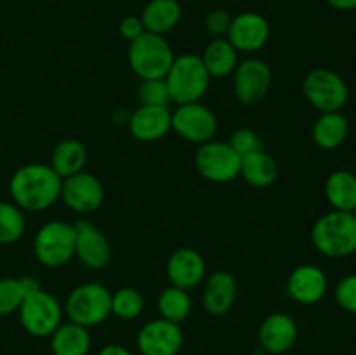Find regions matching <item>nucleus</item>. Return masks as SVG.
Returning a JSON list of instances; mask_svg holds the SVG:
<instances>
[{"label": "nucleus", "instance_id": "nucleus-1", "mask_svg": "<svg viewBox=\"0 0 356 355\" xmlns=\"http://www.w3.org/2000/svg\"><path fill=\"white\" fill-rule=\"evenodd\" d=\"M63 178L49 164H26L13 174L9 191L21 211H45L61 197Z\"/></svg>", "mask_w": 356, "mask_h": 355}, {"label": "nucleus", "instance_id": "nucleus-2", "mask_svg": "<svg viewBox=\"0 0 356 355\" xmlns=\"http://www.w3.org/2000/svg\"><path fill=\"white\" fill-rule=\"evenodd\" d=\"M312 242L327 258H346L356 253V212L329 211L312 230Z\"/></svg>", "mask_w": 356, "mask_h": 355}, {"label": "nucleus", "instance_id": "nucleus-3", "mask_svg": "<svg viewBox=\"0 0 356 355\" xmlns=\"http://www.w3.org/2000/svg\"><path fill=\"white\" fill-rule=\"evenodd\" d=\"M170 103H197L205 96L211 84V75L204 61L197 54H181L174 58L172 66L165 75Z\"/></svg>", "mask_w": 356, "mask_h": 355}, {"label": "nucleus", "instance_id": "nucleus-4", "mask_svg": "<svg viewBox=\"0 0 356 355\" xmlns=\"http://www.w3.org/2000/svg\"><path fill=\"white\" fill-rule=\"evenodd\" d=\"M174 58L172 47L163 35L145 31L129 44V66L141 80L165 79Z\"/></svg>", "mask_w": 356, "mask_h": 355}, {"label": "nucleus", "instance_id": "nucleus-5", "mask_svg": "<svg viewBox=\"0 0 356 355\" xmlns=\"http://www.w3.org/2000/svg\"><path fill=\"white\" fill-rule=\"evenodd\" d=\"M70 322L83 327L99 326L111 313V292L99 282H87L73 289L66 298Z\"/></svg>", "mask_w": 356, "mask_h": 355}, {"label": "nucleus", "instance_id": "nucleus-6", "mask_svg": "<svg viewBox=\"0 0 356 355\" xmlns=\"http://www.w3.org/2000/svg\"><path fill=\"white\" fill-rule=\"evenodd\" d=\"M306 101L320 113L341 111L350 97V89L343 77L329 68H313L302 80Z\"/></svg>", "mask_w": 356, "mask_h": 355}, {"label": "nucleus", "instance_id": "nucleus-7", "mask_svg": "<svg viewBox=\"0 0 356 355\" xmlns=\"http://www.w3.org/2000/svg\"><path fill=\"white\" fill-rule=\"evenodd\" d=\"M37 260L47 268H59L75 256V226L66 221H49L33 240Z\"/></svg>", "mask_w": 356, "mask_h": 355}, {"label": "nucleus", "instance_id": "nucleus-8", "mask_svg": "<svg viewBox=\"0 0 356 355\" xmlns=\"http://www.w3.org/2000/svg\"><path fill=\"white\" fill-rule=\"evenodd\" d=\"M17 312L24 331L37 338L51 336L63 319L61 303L42 287L24 296Z\"/></svg>", "mask_w": 356, "mask_h": 355}, {"label": "nucleus", "instance_id": "nucleus-9", "mask_svg": "<svg viewBox=\"0 0 356 355\" xmlns=\"http://www.w3.org/2000/svg\"><path fill=\"white\" fill-rule=\"evenodd\" d=\"M240 160L242 157L232 148L229 143L211 139L202 143L195 153V166L211 183H229L240 174Z\"/></svg>", "mask_w": 356, "mask_h": 355}, {"label": "nucleus", "instance_id": "nucleus-10", "mask_svg": "<svg viewBox=\"0 0 356 355\" xmlns=\"http://www.w3.org/2000/svg\"><path fill=\"white\" fill-rule=\"evenodd\" d=\"M170 125L181 138L197 145L211 141L218 132V118L214 111L200 101L177 104L176 110L172 111Z\"/></svg>", "mask_w": 356, "mask_h": 355}, {"label": "nucleus", "instance_id": "nucleus-11", "mask_svg": "<svg viewBox=\"0 0 356 355\" xmlns=\"http://www.w3.org/2000/svg\"><path fill=\"white\" fill-rule=\"evenodd\" d=\"M271 87V70L257 58L243 59L233 72V90L245 106H254L268 96Z\"/></svg>", "mask_w": 356, "mask_h": 355}, {"label": "nucleus", "instance_id": "nucleus-12", "mask_svg": "<svg viewBox=\"0 0 356 355\" xmlns=\"http://www.w3.org/2000/svg\"><path fill=\"white\" fill-rule=\"evenodd\" d=\"M136 343L141 355H177L183 348L184 336L179 324L160 317L139 329Z\"/></svg>", "mask_w": 356, "mask_h": 355}, {"label": "nucleus", "instance_id": "nucleus-13", "mask_svg": "<svg viewBox=\"0 0 356 355\" xmlns=\"http://www.w3.org/2000/svg\"><path fill=\"white\" fill-rule=\"evenodd\" d=\"M61 198L72 211L90 214L103 204L104 188L96 176L80 171L63 180Z\"/></svg>", "mask_w": 356, "mask_h": 355}, {"label": "nucleus", "instance_id": "nucleus-14", "mask_svg": "<svg viewBox=\"0 0 356 355\" xmlns=\"http://www.w3.org/2000/svg\"><path fill=\"white\" fill-rule=\"evenodd\" d=\"M75 256L90 270H103L111 260V247L106 235L89 219H80L75 225Z\"/></svg>", "mask_w": 356, "mask_h": 355}, {"label": "nucleus", "instance_id": "nucleus-15", "mask_svg": "<svg viewBox=\"0 0 356 355\" xmlns=\"http://www.w3.org/2000/svg\"><path fill=\"white\" fill-rule=\"evenodd\" d=\"M270 31V23L263 14L242 13L232 19L226 38L236 52H256L266 45Z\"/></svg>", "mask_w": 356, "mask_h": 355}, {"label": "nucleus", "instance_id": "nucleus-16", "mask_svg": "<svg viewBox=\"0 0 356 355\" xmlns=\"http://www.w3.org/2000/svg\"><path fill=\"white\" fill-rule=\"evenodd\" d=\"M329 289L325 271L316 265H301L294 268L287 278V292L301 305H316L323 299Z\"/></svg>", "mask_w": 356, "mask_h": 355}, {"label": "nucleus", "instance_id": "nucleus-17", "mask_svg": "<svg viewBox=\"0 0 356 355\" xmlns=\"http://www.w3.org/2000/svg\"><path fill=\"white\" fill-rule=\"evenodd\" d=\"M259 347L270 355H282L294 347L298 340V324L289 313L275 312L261 322Z\"/></svg>", "mask_w": 356, "mask_h": 355}, {"label": "nucleus", "instance_id": "nucleus-18", "mask_svg": "<svg viewBox=\"0 0 356 355\" xmlns=\"http://www.w3.org/2000/svg\"><path fill=\"white\" fill-rule=\"evenodd\" d=\"M207 265L204 256L191 247H181L167 261V277L170 284L181 289H193L204 282Z\"/></svg>", "mask_w": 356, "mask_h": 355}, {"label": "nucleus", "instance_id": "nucleus-19", "mask_svg": "<svg viewBox=\"0 0 356 355\" xmlns=\"http://www.w3.org/2000/svg\"><path fill=\"white\" fill-rule=\"evenodd\" d=\"M170 118H172V111L167 106L141 104L134 111H131L127 127L131 134L139 141H159L172 129Z\"/></svg>", "mask_w": 356, "mask_h": 355}, {"label": "nucleus", "instance_id": "nucleus-20", "mask_svg": "<svg viewBox=\"0 0 356 355\" xmlns=\"http://www.w3.org/2000/svg\"><path fill=\"white\" fill-rule=\"evenodd\" d=\"M236 299V281L229 271L218 270L205 281L202 303L209 315L222 317L233 308Z\"/></svg>", "mask_w": 356, "mask_h": 355}, {"label": "nucleus", "instance_id": "nucleus-21", "mask_svg": "<svg viewBox=\"0 0 356 355\" xmlns=\"http://www.w3.org/2000/svg\"><path fill=\"white\" fill-rule=\"evenodd\" d=\"M350 134V122L341 111L322 113L313 124V141L322 150H336L346 141Z\"/></svg>", "mask_w": 356, "mask_h": 355}, {"label": "nucleus", "instance_id": "nucleus-22", "mask_svg": "<svg viewBox=\"0 0 356 355\" xmlns=\"http://www.w3.org/2000/svg\"><path fill=\"white\" fill-rule=\"evenodd\" d=\"M139 17L146 31L165 35L179 23L181 6L177 0H149Z\"/></svg>", "mask_w": 356, "mask_h": 355}, {"label": "nucleus", "instance_id": "nucleus-23", "mask_svg": "<svg viewBox=\"0 0 356 355\" xmlns=\"http://www.w3.org/2000/svg\"><path fill=\"white\" fill-rule=\"evenodd\" d=\"M51 350L54 355H87L90 350L89 331L75 322L59 324L51 334Z\"/></svg>", "mask_w": 356, "mask_h": 355}, {"label": "nucleus", "instance_id": "nucleus-24", "mask_svg": "<svg viewBox=\"0 0 356 355\" xmlns=\"http://www.w3.org/2000/svg\"><path fill=\"white\" fill-rule=\"evenodd\" d=\"M240 174L252 187L266 188L277 180L278 167L273 157L261 148L242 157V160H240Z\"/></svg>", "mask_w": 356, "mask_h": 355}, {"label": "nucleus", "instance_id": "nucleus-25", "mask_svg": "<svg viewBox=\"0 0 356 355\" xmlns=\"http://www.w3.org/2000/svg\"><path fill=\"white\" fill-rule=\"evenodd\" d=\"M325 197L336 211L356 212V174L334 171L325 181Z\"/></svg>", "mask_w": 356, "mask_h": 355}, {"label": "nucleus", "instance_id": "nucleus-26", "mask_svg": "<svg viewBox=\"0 0 356 355\" xmlns=\"http://www.w3.org/2000/svg\"><path fill=\"white\" fill-rule=\"evenodd\" d=\"M238 52L228 42V38H214L209 42L205 47L204 54L200 56L204 61L205 70L211 77H228L235 72L236 65H238Z\"/></svg>", "mask_w": 356, "mask_h": 355}, {"label": "nucleus", "instance_id": "nucleus-27", "mask_svg": "<svg viewBox=\"0 0 356 355\" xmlns=\"http://www.w3.org/2000/svg\"><path fill=\"white\" fill-rule=\"evenodd\" d=\"M87 162V150L76 139H63L52 150L51 164L49 166L65 180L73 174L83 171Z\"/></svg>", "mask_w": 356, "mask_h": 355}, {"label": "nucleus", "instance_id": "nucleus-28", "mask_svg": "<svg viewBox=\"0 0 356 355\" xmlns=\"http://www.w3.org/2000/svg\"><path fill=\"white\" fill-rule=\"evenodd\" d=\"M37 289H40V282L33 277L0 278V315H9L19 310L24 296Z\"/></svg>", "mask_w": 356, "mask_h": 355}, {"label": "nucleus", "instance_id": "nucleus-29", "mask_svg": "<svg viewBox=\"0 0 356 355\" xmlns=\"http://www.w3.org/2000/svg\"><path fill=\"white\" fill-rule=\"evenodd\" d=\"M156 306H159V312L162 315V319L179 324L183 320H186L188 315H190L191 298L186 289L169 285V287L160 292Z\"/></svg>", "mask_w": 356, "mask_h": 355}, {"label": "nucleus", "instance_id": "nucleus-30", "mask_svg": "<svg viewBox=\"0 0 356 355\" xmlns=\"http://www.w3.org/2000/svg\"><path fill=\"white\" fill-rule=\"evenodd\" d=\"M26 223L14 202L0 200V244H13L23 237Z\"/></svg>", "mask_w": 356, "mask_h": 355}, {"label": "nucleus", "instance_id": "nucleus-31", "mask_svg": "<svg viewBox=\"0 0 356 355\" xmlns=\"http://www.w3.org/2000/svg\"><path fill=\"white\" fill-rule=\"evenodd\" d=\"M145 298L134 287H122L111 294V313L124 320H132L141 315Z\"/></svg>", "mask_w": 356, "mask_h": 355}, {"label": "nucleus", "instance_id": "nucleus-32", "mask_svg": "<svg viewBox=\"0 0 356 355\" xmlns=\"http://www.w3.org/2000/svg\"><path fill=\"white\" fill-rule=\"evenodd\" d=\"M139 101L141 104H152V106H169L170 96L167 89L165 79L143 80L139 86Z\"/></svg>", "mask_w": 356, "mask_h": 355}, {"label": "nucleus", "instance_id": "nucleus-33", "mask_svg": "<svg viewBox=\"0 0 356 355\" xmlns=\"http://www.w3.org/2000/svg\"><path fill=\"white\" fill-rule=\"evenodd\" d=\"M228 143L240 157L263 148V143H261L259 134L249 127L236 129V131L232 134V138H229Z\"/></svg>", "mask_w": 356, "mask_h": 355}, {"label": "nucleus", "instance_id": "nucleus-34", "mask_svg": "<svg viewBox=\"0 0 356 355\" xmlns=\"http://www.w3.org/2000/svg\"><path fill=\"white\" fill-rule=\"evenodd\" d=\"M334 298L341 308L350 313H356V274L346 275L337 282L336 289H334Z\"/></svg>", "mask_w": 356, "mask_h": 355}, {"label": "nucleus", "instance_id": "nucleus-35", "mask_svg": "<svg viewBox=\"0 0 356 355\" xmlns=\"http://www.w3.org/2000/svg\"><path fill=\"white\" fill-rule=\"evenodd\" d=\"M232 14L225 9H214L205 16L204 24H205V30L216 38H221L226 37L229 30V24H232Z\"/></svg>", "mask_w": 356, "mask_h": 355}, {"label": "nucleus", "instance_id": "nucleus-36", "mask_svg": "<svg viewBox=\"0 0 356 355\" xmlns=\"http://www.w3.org/2000/svg\"><path fill=\"white\" fill-rule=\"evenodd\" d=\"M118 30H120L122 37L127 38L129 42L136 40V38L141 37V35L146 31L145 26H143L141 17H138V16L124 17V19L120 21V26H118Z\"/></svg>", "mask_w": 356, "mask_h": 355}, {"label": "nucleus", "instance_id": "nucleus-37", "mask_svg": "<svg viewBox=\"0 0 356 355\" xmlns=\"http://www.w3.org/2000/svg\"><path fill=\"white\" fill-rule=\"evenodd\" d=\"M97 355H132L131 350L125 347H122V345H106V347L101 348L99 352H97Z\"/></svg>", "mask_w": 356, "mask_h": 355}, {"label": "nucleus", "instance_id": "nucleus-38", "mask_svg": "<svg viewBox=\"0 0 356 355\" xmlns=\"http://www.w3.org/2000/svg\"><path fill=\"white\" fill-rule=\"evenodd\" d=\"M336 10H356V0H325Z\"/></svg>", "mask_w": 356, "mask_h": 355}]
</instances>
